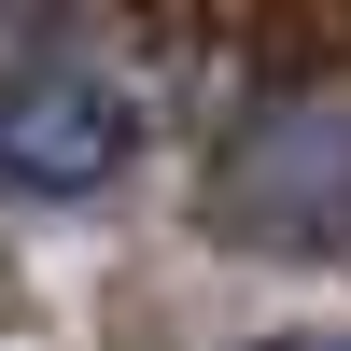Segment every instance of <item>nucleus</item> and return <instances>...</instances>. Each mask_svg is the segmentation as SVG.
Listing matches in <instances>:
<instances>
[{"label":"nucleus","mask_w":351,"mask_h":351,"mask_svg":"<svg viewBox=\"0 0 351 351\" xmlns=\"http://www.w3.org/2000/svg\"><path fill=\"white\" fill-rule=\"evenodd\" d=\"M211 239L295 253V267H351V71H295L225 127L211 155Z\"/></svg>","instance_id":"f257e3e1"},{"label":"nucleus","mask_w":351,"mask_h":351,"mask_svg":"<svg viewBox=\"0 0 351 351\" xmlns=\"http://www.w3.org/2000/svg\"><path fill=\"white\" fill-rule=\"evenodd\" d=\"M127 141H141L127 84L71 71V56H43V71L0 84V197H99L127 169Z\"/></svg>","instance_id":"f03ea898"},{"label":"nucleus","mask_w":351,"mask_h":351,"mask_svg":"<svg viewBox=\"0 0 351 351\" xmlns=\"http://www.w3.org/2000/svg\"><path fill=\"white\" fill-rule=\"evenodd\" d=\"M295 351H351V337H295Z\"/></svg>","instance_id":"7ed1b4c3"}]
</instances>
